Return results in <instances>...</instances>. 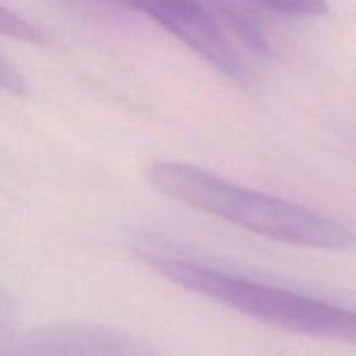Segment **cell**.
I'll use <instances>...</instances> for the list:
<instances>
[{"label": "cell", "instance_id": "4", "mask_svg": "<svg viewBox=\"0 0 356 356\" xmlns=\"http://www.w3.org/2000/svg\"><path fill=\"white\" fill-rule=\"evenodd\" d=\"M0 356H156L143 341L99 323H51L0 341Z\"/></svg>", "mask_w": 356, "mask_h": 356}, {"label": "cell", "instance_id": "1", "mask_svg": "<svg viewBox=\"0 0 356 356\" xmlns=\"http://www.w3.org/2000/svg\"><path fill=\"white\" fill-rule=\"evenodd\" d=\"M149 181L160 193L257 235L325 250L356 249V235L336 219L302 205L259 193L183 162H159Z\"/></svg>", "mask_w": 356, "mask_h": 356}, {"label": "cell", "instance_id": "9", "mask_svg": "<svg viewBox=\"0 0 356 356\" xmlns=\"http://www.w3.org/2000/svg\"><path fill=\"white\" fill-rule=\"evenodd\" d=\"M17 322V306L6 291L0 289V341L10 334Z\"/></svg>", "mask_w": 356, "mask_h": 356}, {"label": "cell", "instance_id": "7", "mask_svg": "<svg viewBox=\"0 0 356 356\" xmlns=\"http://www.w3.org/2000/svg\"><path fill=\"white\" fill-rule=\"evenodd\" d=\"M268 9L285 16H316L325 13L327 0H257Z\"/></svg>", "mask_w": 356, "mask_h": 356}, {"label": "cell", "instance_id": "5", "mask_svg": "<svg viewBox=\"0 0 356 356\" xmlns=\"http://www.w3.org/2000/svg\"><path fill=\"white\" fill-rule=\"evenodd\" d=\"M202 2L214 14L219 24L222 23L226 28H229L256 54H273V49H271L266 33L249 10H245L232 0H202Z\"/></svg>", "mask_w": 356, "mask_h": 356}, {"label": "cell", "instance_id": "8", "mask_svg": "<svg viewBox=\"0 0 356 356\" xmlns=\"http://www.w3.org/2000/svg\"><path fill=\"white\" fill-rule=\"evenodd\" d=\"M0 89L13 94V96H26L28 92L24 76L2 54H0Z\"/></svg>", "mask_w": 356, "mask_h": 356}, {"label": "cell", "instance_id": "3", "mask_svg": "<svg viewBox=\"0 0 356 356\" xmlns=\"http://www.w3.org/2000/svg\"><path fill=\"white\" fill-rule=\"evenodd\" d=\"M131 7L165 28L216 70L235 82H245L243 63L233 51L222 26L202 0H110Z\"/></svg>", "mask_w": 356, "mask_h": 356}, {"label": "cell", "instance_id": "2", "mask_svg": "<svg viewBox=\"0 0 356 356\" xmlns=\"http://www.w3.org/2000/svg\"><path fill=\"white\" fill-rule=\"evenodd\" d=\"M139 257L167 280L250 318L305 336L356 344V312L351 309L177 257L153 252H139Z\"/></svg>", "mask_w": 356, "mask_h": 356}, {"label": "cell", "instance_id": "6", "mask_svg": "<svg viewBox=\"0 0 356 356\" xmlns=\"http://www.w3.org/2000/svg\"><path fill=\"white\" fill-rule=\"evenodd\" d=\"M0 35H6L14 40L28 42V44L44 42V33L38 28H35L30 21H26L2 3H0Z\"/></svg>", "mask_w": 356, "mask_h": 356}]
</instances>
